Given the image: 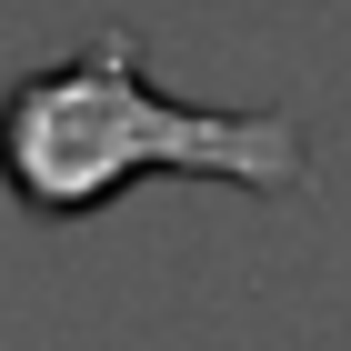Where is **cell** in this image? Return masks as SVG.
Masks as SVG:
<instances>
[{"label":"cell","instance_id":"1","mask_svg":"<svg viewBox=\"0 0 351 351\" xmlns=\"http://www.w3.org/2000/svg\"><path fill=\"white\" fill-rule=\"evenodd\" d=\"M131 181H221L251 201H291L311 191V131L291 110L171 101L131 30H90L0 90V191L30 221H90Z\"/></svg>","mask_w":351,"mask_h":351}]
</instances>
